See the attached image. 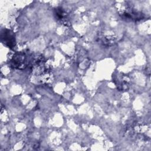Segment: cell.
Listing matches in <instances>:
<instances>
[{"label": "cell", "instance_id": "cell-1", "mask_svg": "<svg viewBox=\"0 0 151 151\" xmlns=\"http://www.w3.org/2000/svg\"><path fill=\"white\" fill-rule=\"evenodd\" d=\"M1 39L3 43L11 48L15 45V37L11 31L4 29L1 34Z\"/></svg>", "mask_w": 151, "mask_h": 151}]
</instances>
